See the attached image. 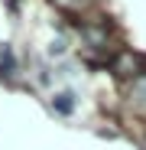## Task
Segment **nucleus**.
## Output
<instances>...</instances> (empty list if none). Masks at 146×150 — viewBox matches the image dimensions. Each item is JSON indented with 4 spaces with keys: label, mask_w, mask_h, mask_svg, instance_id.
Wrapping results in <instances>:
<instances>
[{
    "label": "nucleus",
    "mask_w": 146,
    "mask_h": 150,
    "mask_svg": "<svg viewBox=\"0 0 146 150\" xmlns=\"http://www.w3.org/2000/svg\"><path fill=\"white\" fill-rule=\"evenodd\" d=\"M62 7H68V10H81V7H88V4H94V0H59Z\"/></svg>",
    "instance_id": "obj_3"
},
{
    "label": "nucleus",
    "mask_w": 146,
    "mask_h": 150,
    "mask_svg": "<svg viewBox=\"0 0 146 150\" xmlns=\"http://www.w3.org/2000/svg\"><path fill=\"white\" fill-rule=\"evenodd\" d=\"M130 105H133L140 114H146V79H140V82L130 88Z\"/></svg>",
    "instance_id": "obj_1"
},
{
    "label": "nucleus",
    "mask_w": 146,
    "mask_h": 150,
    "mask_svg": "<svg viewBox=\"0 0 146 150\" xmlns=\"http://www.w3.org/2000/svg\"><path fill=\"white\" fill-rule=\"evenodd\" d=\"M75 91H62V95H55V111L59 114H71V111H75Z\"/></svg>",
    "instance_id": "obj_2"
}]
</instances>
